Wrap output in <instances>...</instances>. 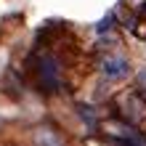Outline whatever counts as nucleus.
I'll return each mask as SVG.
<instances>
[{
	"label": "nucleus",
	"mask_w": 146,
	"mask_h": 146,
	"mask_svg": "<svg viewBox=\"0 0 146 146\" xmlns=\"http://www.w3.org/2000/svg\"><path fill=\"white\" fill-rule=\"evenodd\" d=\"M109 27H111V16H106V19H101V21H98V27H96V32H106Z\"/></svg>",
	"instance_id": "nucleus-2"
},
{
	"label": "nucleus",
	"mask_w": 146,
	"mask_h": 146,
	"mask_svg": "<svg viewBox=\"0 0 146 146\" xmlns=\"http://www.w3.org/2000/svg\"><path fill=\"white\" fill-rule=\"evenodd\" d=\"M138 80H141V85L146 88V69H141V72H138Z\"/></svg>",
	"instance_id": "nucleus-3"
},
{
	"label": "nucleus",
	"mask_w": 146,
	"mask_h": 146,
	"mask_svg": "<svg viewBox=\"0 0 146 146\" xmlns=\"http://www.w3.org/2000/svg\"><path fill=\"white\" fill-rule=\"evenodd\" d=\"M101 72H104L109 80H122V77H127V72H130V64H127V58H122V56H106L104 61H101Z\"/></svg>",
	"instance_id": "nucleus-1"
}]
</instances>
